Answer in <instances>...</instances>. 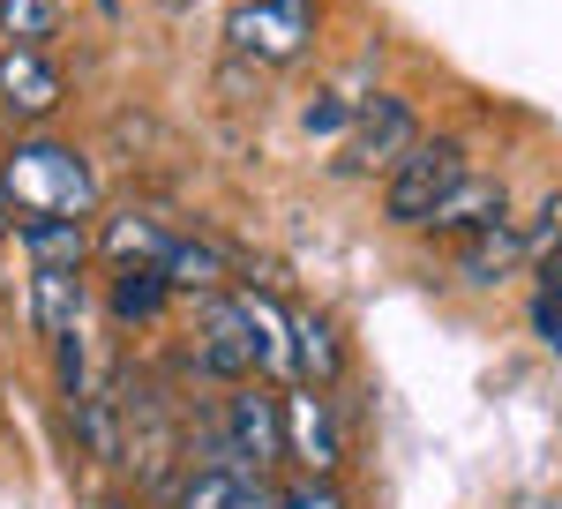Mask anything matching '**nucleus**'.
I'll return each instance as SVG.
<instances>
[{
  "mask_svg": "<svg viewBox=\"0 0 562 509\" xmlns=\"http://www.w3.org/2000/svg\"><path fill=\"white\" fill-rule=\"evenodd\" d=\"M0 180H8L15 217H83V225L98 217V166L60 135H15L0 158Z\"/></svg>",
  "mask_w": 562,
  "mask_h": 509,
  "instance_id": "f257e3e1",
  "label": "nucleus"
},
{
  "mask_svg": "<svg viewBox=\"0 0 562 509\" xmlns=\"http://www.w3.org/2000/svg\"><path fill=\"white\" fill-rule=\"evenodd\" d=\"M315 23H323V0H233L225 8V45H233L240 68L285 76L315 53Z\"/></svg>",
  "mask_w": 562,
  "mask_h": 509,
  "instance_id": "f03ea898",
  "label": "nucleus"
},
{
  "mask_svg": "<svg viewBox=\"0 0 562 509\" xmlns=\"http://www.w3.org/2000/svg\"><path fill=\"white\" fill-rule=\"evenodd\" d=\"M465 172H473L465 143L428 127V135L397 158V172L383 180V217H390V225H405V233H428V217L458 195V180H465Z\"/></svg>",
  "mask_w": 562,
  "mask_h": 509,
  "instance_id": "7ed1b4c3",
  "label": "nucleus"
},
{
  "mask_svg": "<svg viewBox=\"0 0 562 509\" xmlns=\"http://www.w3.org/2000/svg\"><path fill=\"white\" fill-rule=\"evenodd\" d=\"M420 135H428V127H420V105H413L405 90H375V98L352 113V127H346V143H338L330 166L346 172V180H390L397 158H405Z\"/></svg>",
  "mask_w": 562,
  "mask_h": 509,
  "instance_id": "20e7f679",
  "label": "nucleus"
},
{
  "mask_svg": "<svg viewBox=\"0 0 562 509\" xmlns=\"http://www.w3.org/2000/svg\"><path fill=\"white\" fill-rule=\"evenodd\" d=\"M195 375L217 382V389H240V382L262 375V352H256V330H248V315L233 307V285L211 299H195Z\"/></svg>",
  "mask_w": 562,
  "mask_h": 509,
  "instance_id": "39448f33",
  "label": "nucleus"
},
{
  "mask_svg": "<svg viewBox=\"0 0 562 509\" xmlns=\"http://www.w3.org/2000/svg\"><path fill=\"white\" fill-rule=\"evenodd\" d=\"M225 457L240 472H256V479H270V472L285 465V405L262 389V382H240V389H225Z\"/></svg>",
  "mask_w": 562,
  "mask_h": 509,
  "instance_id": "423d86ee",
  "label": "nucleus"
},
{
  "mask_svg": "<svg viewBox=\"0 0 562 509\" xmlns=\"http://www.w3.org/2000/svg\"><path fill=\"white\" fill-rule=\"evenodd\" d=\"M0 105L23 127L53 121L68 105V68L53 60V45H0Z\"/></svg>",
  "mask_w": 562,
  "mask_h": 509,
  "instance_id": "0eeeda50",
  "label": "nucleus"
},
{
  "mask_svg": "<svg viewBox=\"0 0 562 509\" xmlns=\"http://www.w3.org/2000/svg\"><path fill=\"white\" fill-rule=\"evenodd\" d=\"M285 457L301 472H338L346 465V420L330 412V389L315 382H285Z\"/></svg>",
  "mask_w": 562,
  "mask_h": 509,
  "instance_id": "6e6552de",
  "label": "nucleus"
},
{
  "mask_svg": "<svg viewBox=\"0 0 562 509\" xmlns=\"http://www.w3.org/2000/svg\"><path fill=\"white\" fill-rule=\"evenodd\" d=\"M495 225H510V188H503V180H487V172H465V180H458V195L428 217V233H435V240H450V248H465V240L495 233Z\"/></svg>",
  "mask_w": 562,
  "mask_h": 509,
  "instance_id": "1a4fd4ad",
  "label": "nucleus"
},
{
  "mask_svg": "<svg viewBox=\"0 0 562 509\" xmlns=\"http://www.w3.org/2000/svg\"><path fill=\"white\" fill-rule=\"evenodd\" d=\"M233 307L248 315L256 330V352H262V382H293V307L270 293V285H233Z\"/></svg>",
  "mask_w": 562,
  "mask_h": 509,
  "instance_id": "9d476101",
  "label": "nucleus"
},
{
  "mask_svg": "<svg viewBox=\"0 0 562 509\" xmlns=\"http://www.w3.org/2000/svg\"><path fill=\"white\" fill-rule=\"evenodd\" d=\"M338 375H346V338H338V315H330V307L293 299V382L330 389Z\"/></svg>",
  "mask_w": 562,
  "mask_h": 509,
  "instance_id": "9b49d317",
  "label": "nucleus"
},
{
  "mask_svg": "<svg viewBox=\"0 0 562 509\" xmlns=\"http://www.w3.org/2000/svg\"><path fill=\"white\" fill-rule=\"evenodd\" d=\"M68 420H76V450H83L90 465H121V442H128V397H121V382H98L90 397H76Z\"/></svg>",
  "mask_w": 562,
  "mask_h": 509,
  "instance_id": "f8f14e48",
  "label": "nucleus"
},
{
  "mask_svg": "<svg viewBox=\"0 0 562 509\" xmlns=\"http://www.w3.org/2000/svg\"><path fill=\"white\" fill-rule=\"evenodd\" d=\"M166 225L158 217H143V211H113L98 233H90V255L105 262V270H158V255H166Z\"/></svg>",
  "mask_w": 562,
  "mask_h": 509,
  "instance_id": "ddd939ff",
  "label": "nucleus"
},
{
  "mask_svg": "<svg viewBox=\"0 0 562 509\" xmlns=\"http://www.w3.org/2000/svg\"><path fill=\"white\" fill-rule=\"evenodd\" d=\"M15 240L31 255V270H68V278H83V262H98L83 217H23Z\"/></svg>",
  "mask_w": 562,
  "mask_h": 509,
  "instance_id": "4468645a",
  "label": "nucleus"
},
{
  "mask_svg": "<svg viewBox=\"0 0 562 509\" xmlns=\"http://www.w3.org/2000/svg\"><path fill=\"white\" fill-rule=\"evenodd\" d=\"M158 278H166V293H173V299H211V293L233 285V262H225L211 240H166Z\"/></svg>",
  "mask_w": 562,
  "mask_h": 509,
  "instance_id": "2eb2a0df",
  "label": "nucleus"
},
{
  "mask_svg": "<svg viewBox=\"0 0 562 509\" xmlns=\"http://www.w3.org/2000/svg\"><path fill=\"white\" fill-rule=\"evenodd\" d=\"M518 270H532V248H525L518 225H495V233H480V240L458 248V278H465V285H503V278H518Z\"/></svg>",
  "mask_w": 562,
  "mask_h": 509,
  "instance_id": "dca6fc26",
  "label": "nucleus"
},
{
  "mask_svg": "<svg viewBox=\"0 0 562 509\" xmlns=\"http://www.w3.org/2000/svg\"><path fill=\"white\" fill-rule=\"evenodd\" d=\"M166 278L158 270H113V285H105V315L121 323V330H150L158 315H166Z\"/></svg>",
  "mask_w": 562,
  "mask_h": 509,
  "instance_id": "f3484780",
  "label": "nucleus"
},
{
  "mask_svg": "<svg viewBox=\"0 0 562 509\" xmlns=\"http://www.w3.org/2000/svg\"><path fill=\"white\" fill-rule=\"evenodd\" d=\"M31 323H38L45 338L83 330V278H68V270H31Z\"/></svg>",
  "mask_w": 562,
  "mask_h": 509,
  "instance_id": "a211bd4d",
  "label": "nucleus"
},
{
  "mask_svg": "<svg viewBox=\"0 0 562 509\" xmlns=\"http://www.w3.org/2000/svg\"><path fill=\"white\" fill-rule=\"evenodd\" d=\"M240 487H248V472H233V465H180L166 509H233Z\"/></svg>",
  "mask_w": 562,
  "mask_h": 509,
  "instance_id": "6ab92c4d",
  "label": "nucleus"
},
{
  "mask_svg": "<svg viewBox=\"0 0 562 509\" xmlns=\"http://www.w3.org/2000/svg\"><path fill=\"white\" fill-rule=\"evenodd\" d=\"M60 8L53 0H0V38L8 45H53Z\"/></svg>",
  "mask_w": 562,
  "mask_h": 509,
  "instance_id": "aec40b11",
  "label": "nucleus"
},
{
  "mask_svg": "<svg viewBox=\"0 0 562 509\" xmlns=\"http://www.w3.org/2000/svg\"><path fill=\"white\" fill-rule=\"evenodd\" d=\"M53 344V382H60V397L76 405V397H90L98 389V375H90V352H83V330H60V338H45Z\"/></svg>",
  "mask_w": 562,
  "mask_h": 509,
  "instance_id": "412c9836",
  "label": "nucleus"
},
{
  "mask_svg": "<svg viewBox=\"0 0 562 509\" xmlns=\"http://www.w3.org/2000/svg\"><path fill=\"white\" fill-rule=\"evenodd\" d=\"M278 502L285 509H352L346 487H338V472H301L293 487H278Z\"/></svg>",
  "mask_w": 562,
  "mask_h": 509,
  "instance_id": "4be33fe9",
  "label": "nucleus"
},
{
  "mask_svg": "<svg viewBox=\"0 0 562 509\" xmlns=\"http://www.w3.org/2000/svg\"><path fill=\"white\" fill-rule=\"evenodd\" d=\"M518 233H525V248H532V262H540L548 248H562V188H548V195H540V211L525 217Z\"/></svg>",
  "mask_w": 562,
  "mask_h": 509,
  "instance_id": "5701e85b",
  "label": "nucleus"
},
{
  "mask_svg": "<svg viewBox=\"0 0 562 509\" xmlns=\"http://www.w3.org/2000/svg\"><path fill=\"white\" fill-rule=\"evenodd\" d=\"M525 330H532V338L548 344V352H562V299L532 285V307H525Z\"/></svg>",
  "mask_w": 562,
  "mask_h": 509,
  "instance_id": "b1692460",
  "label": "nucleus"
},
{
  "mask_svg": "<svg viewBox=\"0 0 562 509\" xmlns=\"http://www.w3.org/2000/svg\"><path fill=\"white\" fill-rule=\"evenodd\" d=\"M532 285H540V293H555V299H562V248H548V255H540V262H532Z\"/></svg>",
  "mask_w": 562,
  "mask_h": 509,
  "instance_id": "393cba45",
  "label": "nucleus"
},
{
  "mask_svg": "<svg viewBox=\"0 0 562 509\" xmlns=\"http://www.w3.org/2000/svg\"><path fill=\"white\" fill-rule=\"evenodd\" d=\"M233 509H285L278 502V487H270V479H248V487H240V502Z\"/></svg>",
  "mask_w": 562,
  "mask_h": 509,
  "instance_id": "a878e982",
  "label": "nucleus"
},
{
  "mask_svg": "<svg viewBox=\"0 0 562 509\" xmlns=\"http://www.w3.org/2000/svg\"><path fill=\"white\" fill-rule=\"evenodd\" d=\"M15 225H23V217H15V203H8V180H0V240H15Z\"/></svg>",
  "mask_w": 562,
  "mask_h": 509,
  "instance_id": "bb28decb",
  "label": "nucleus"
},
{
  "mask_svg": "<svg viewBox=\"0 0 562 509\" xmlns=\"http://www.w3.org/2000/svg\"><path fill=\"white\" fill-rule=\"evenodd\" d=\"M173 8H180V0H173Z\"/></svg>",
  "mask_w": 562,
  "mask_h": 509,
  "instance_id": "cd10ccee",
  "label": "nucleus"
}]
</instances>
